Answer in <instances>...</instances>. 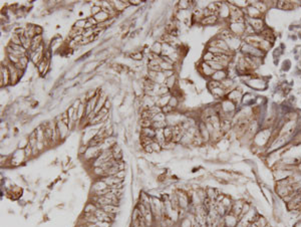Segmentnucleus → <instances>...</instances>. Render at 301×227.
<instances>
[{
    "label": "nucleus",
    "mask_w": 301,
    "mask_h": 227,
    "mask_svg": "<svg viewBox=\"0 0 301 227\" xmlns=\"http://www.w3.org/2000/svg\"><path fill=\"white\" fill-rule=\"evenodd\" d=\"M0 80H1V86H6L10 84V72L7 67L2 64L1 65V75H0Z\"/></svg>",
    "instance_id": "obj_1"
},
{
    "label": "nucleus",
    "mask_w": 301,
    "mask_h": 227,
    "mask_svg": "<svg viewBox=\"0 0 301 227\" xmlns=\"http://www.w3.org/2000/svg\"><path fill=\"white\" fill-rule=\"evenodd\" d=\"M94 19L97 21V23H104V22H107V20H110V18H113L104 11L99 12V14H96V16H94Z\"/></svg>",
    "instance_id": "obj_2"
},
{
    "label": "nucleus",
    "mask_w": 301,
    "mask_h": 227,
    "mask_svg": "<svg viewBox=\"0 0 301 227\" xmlns=\"http://www.w3.org/2000/svg\"><path fill=\"white\" fill-rule=\"evenodd\" d=\"M164 135H165V139L166 142H172V139H173V127L171 126H167L165 129H164Z\"/></svg>",
    "instance_id": "obj_3"
},
{
    "label": "nucleus",
    "mask_w": 301,
    "mask_h": 227,
    "mask_svg": "<svg viewBox=\"0 0 301 227\" xmlns=\"http://www.w3.org/2000/svg\"><path fill=\"white\" fill-rule=\"evenodd\" d=\"M162 51H163V43H161L160 41L155 42L154 45L150 48V52H153V53H155V54H158V55L162 54Z\"/></svg>",
    "instance_id": "obj_4"
},
{
    "label": "nucleus",
    "mask_w": 301,
    "mask_h": 227,
    "mask_svg": "<svg viewBox=\"0 0 301 227\" xmlns=\"http://www.w3.org/2000/svg\"><path fill=\"white\" fill-rule=\"evenodd\" d=\"M142 136L148 137V138L155 139L156 136V130L153 128H142Z\"/></svg>",
    "instance_id": "obj_5"
},
{
    "label": "nucleus",
    "mask_w": 301,
    "mask_h": 227,
    "mask_svg": "<svg viewBox=\"0 0 301 227\" xmlns=\"http://www.w3.org/2000/svg\"><path fill=\"white\" fill-rule=\"evenodd\" d=\"M100 209H102L107 213H110V214H117L118 212V208L115 205H105V206H102Z\"/></svg>",
    "instance_id": "obj_6"
},
{
    "label": "nucleus",
    "mask_w": 301,
    "mask_h": 227,
    "mask_svg": "<svg viewBox=\"0 0 301 227\" xmlns=\"http://www.w3.org/2000/svg\"><path fill=\"white\" fill-rule=\"evenodd\" d=\"M97 209H99V208H97V206L96 204L88 203V204L85 206V208H84V213H92V214H94Z\"/></svg>",
    "instance_id": "obj_7"
},
{
    "label": "nucleus",
    "mask_w": 301,
    "mask_h": 227,
    "mask_svg": "<svg viewBox=\"0 0 301 227\" xmlns=\"http://www.w3.org/2000/svg\"><path fill=\"white\" fill-rule=\"evenodd\" d=\"M165 84L170 89H174V86H175V84H176V76L173 75V76H171V78H168L167 80H166Z\"/></svg>",
    "instance_id": "obj_8"
},
{
    "label": "nucleus",
    "mask_w": 301,
    "mask_h": 227,
    "mask_svg": "<svg viewBox=\"0 0 301 227\" xmlns=\"http://www.w3.org/2000/svg\"><path fill=\"white\" fill-rule=\"evenodd\" d=\"M9 43L15 44V45H22V44H21L20 36H19V35H17V34H15V33H13V34H12L11 38H10V42H9Z\"/></svg>",
    "instance_id": "obj_9"
},
{
    "label": "nucleus",
    "mask_w": 301,
    "mask_h": 227,
    "mask_svg": "<svg viewBox=\"0 0 301 227\" xmlns=\"http://www.w3.org/2000/svg\"><path fill=\"white\" fill-rule=\"evenodd\" d=\"M130 57L134 60H142L144 57V53L142 51H134L130 54Z\"/></svg>",
    "instance_id": "obj_10"
},
{
    "label": "nucleus",
    "mask_w": 301,
    "mask_h": 227,
    "mask_svg": "<svg viewBox=\"0 0 301 227\" xmlns=\"http://www.w3.org/2000/svg\"><path fill=\"white\" fill-rule=\"evenodd\" d=\"M153 123L154 122H166V115L163 113L157 114L156 116H154V118L152 119Z\"/></svg>",
    "instance_id": "obj_11"
},
{
    "label": "nucleus",
    "mask_w": 301,
    "mask_h": 227,
    "mask_svg": "<svg viewBox=\"0 0 301 227\" xmlns=\"http://www.w3.org/2000/svg\"><path fill=\"white\" fill-rule=\"evenodd\" d=\"M140 124L142 128H152L153 127V121L150 119H142Z\"/></svg>",
    "instance_id": "obj_12"
},
{
    "label": "nucleus",
    "mask_w": 301,
    "mask_h": 227,
    "mask_svg": "<svg viewBox=\"0 0 301 227\" xmlns=\"http://www.w3.org/2000/svg\"><path fill=\"white\" fill-rule=\"evenodd\" d=\"M102 11V6H96V5H92V7L91 8V13L92 16H96V14H99V12Z\"/></svg>",
    "instance_id": "obj_13"
},
{
    "label": "nucleus",
    "mask_w": 301,
    "mask_h": 227,
    "mask_svg": "<svg viewBox=\"0 0 301 227\" xmlns=\"http://www.w3.org/2000/svg\"><path fill=\"white\" fill-rule=\"evenodd\" d=\"M189 6H190L189 1H179V3H178V7L181 11L182 10H186Z\"/></svg>",
    "instance_id": "obj_14"
},
{
    "label": "nucleus",
    "mask_w": 301,
    "mask_h": 227,
    "mask_svg": "<svg viewBox=\"0 0 301 227\" xmlns=\"http://www.w3.org/2000/svg\"><path fill=\"white\" fill-rule=\"evenodd\" d=\"M178 104H179L178 97L172 96V97H171V99H170V102H169V105H171L172 108H174V109H175L177 105H178Z\"/></svg>",
    "instance_id": "obj_15"
},
{
    "label": "nucleus",
    "mask_w": 301,
    "mask_h": 227,
    "mask_svg": "<svg viewBox=\"0 0 301 227\" xmlns=\"http://www.w3.org/2000/svg\"><path fill=\"white\" fill-rule=\"evenodd\" d=\"M60 120H61V122H62L63 124H64V125L68 126V124H69V123H68V120H69V117H68V114H67V112H64V113L62 114L61 116H60Z\"/></svg>",
    "instance_id": "obj_16"
},
{
    "label": "nucleus",
    "mask_w": 301,
    "mask_h": 227,
    "mask_svg": "<svg viewBox=\"0 0 301 227\" xmlns=\"http://www.w3.org/2000/svg\"><path fill=\"white\" fill-rule=\"evenodd\" d=\"M173 111H174V108H172L171 105H169L162 108V113L165 114V115H170L171 113H173Z\"/></svg>",
    "instance_id": "obj_17"
},
{
    "label": "nucleus",
    "mask_w": 301,
    "mask_h": 227,
    "mask_svg": "<svg viewBox=\"0 0 301 227\" xmlns=\"http://www.w3.org/2000/svg\"><path fill=\"white\" fill-rule=\"evenodd\" d=\"M34 33L35 35H42L43 33V28L40 25H34Z\"/></svg>",
    "instance_id": "obj_18"
},
{
    "label": "nucleus",
    "mask_w": 301,
    "mask_h": 227,
    "mask_svg": "<svg viewBox=\"0 0 301 227\" xmlns=\"http://www.w3.org/2000/svg\"><path fill=\"white\" fill-rule=\"evenodd\" d=\"M150 147H152L153 151H158V152H159L160 150H161V147H162V146H161V145L158 143L157 141H154L152 144H150Z\"/></svg>",
    "instance_id": "obj_19"
},
{
    "label": "nucleus",
    "mask_w": 301,
    "mask_h": 227,
    "mask_svg": "<svg viewBox=\"0 0 301 227\" xmlns=\"http://www.w3.org/2000/svg\"><path fill=\"white\" fill-rule=\"evenodd\" d=\"M163 73L165 75L166 78H171V76H173V75H175V72H174V70H165V72H163Z\"/></svg>",
    "instance_id": "obj_20"
},
{
    "label": "nucleus",
    "mask_w": 301,
    "mask_h": 227,
    "mask_svg": "<svg viewBox=\"0 0 301 227\" xmlns=\"http://www.w3.org/2000/svg\"><path fill=\"white\" fill-rule=\"evenodd\" d=\"M126 175V173H125V170H121V171H118V172L117 173V175H115V177H118V178H120L123 180V177H125Z\"/></svg>",
    "instance_id": "obj_21"
},
{
    "label": "nucleus",
    "mask_w": 301,
    "mask_h": 227,
    "mask_svg": "<svg viewBox=\"0 0 301 227\" xmlns=\"http://www.w3.org/2000/svg\"><path fill=\"white\" fill-rule=\"evenodd\" d=\"M142 2H144V1H141V0H130V1H129V3H130V5H134V6H137V5H140V4H141Z\"/></svg>",
    "instance_id": "obj_22"
},
{
    "label": "nucleus",
    "mask_w": 301,
    "mask_h": 227,
    "mask_svg": "<svg viewBox=\"0 0 301 227\" xmlns=\"http://www.w3.org/2000/svg\"><path fill=\"white\" fill-rule=\"evenodd\" d=\"M104 108H105V109H107V110H109L110 108V102L107 99V101H105V103H104Z\"/></svg>",
    "instance_id": "obj_23"
},
{
    "label": "nucleus",
    "mask_w": 301,
    "mask_h": 227,
    "mask_svg": "<svg viewBox=\"0 0 301 227\" xmlns=\"http://www.w3.org/2000/svg\"><path fill=\"white\" fill-rule=\"evenodd\" d=\"M145 150H146V152H148V153H152L153 152V149H152V147H150V145L145 147Z\"/></svg>",
    "instance_id": "obj_24"
}]
</instances>
